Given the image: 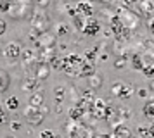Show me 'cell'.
<instances>
[{"label": "cell", "mask_w": 154, "mask_h": 138, "mask_svg": "<svg viewBox=\"0 0 154 138\" xmlns=\"http://www.w3.org/2000/svg\"><path fill=\"white\" fill-rule=\"evenodd\" d=\"M21 52H23V48L17 41H9L7 45L4 47V50H2V57L9 64H16V62L21 59Z\"/></svg>", "instance_id": "cell-4"}, {"label": "cell", "mask_w": 154, "mask_h": 138, "mask_svg": "<svg viewBox=\"0 0 154 138\" xmlns=\"http://www.w3.org/2000/svg\"><path fill=\"white\" fill-rule=\"evenodd\" d=\"M40 138H57V136L52 130H43L42 133H40Z\"/></svg>", "instance_id": "cell-21"}, {"label": "cell", "mask_w": 154, "mask_h": 138, "mask_svg": "<svg viewBox=\"0 0 154 138\" xmlns=\"http://www.w3.org/2000/svg\"><path fill=\"white\" fill-rule=\"evenodd\" d=\"M54 95H56V104H63V100L66 98V86L59 85L54 88Z\"/></svg>", "instance_id": "cell-16"}, {"label": "cell", "mask_w": 154, "mask_h": 138, "mask_svg": "<svg viewBox=\"0 0 154 138\" xmlns=\"http://www.w3.org/2000/svg\"><path fill=\"white\" fill-rule=\"evenodd\" d=\"M76 12L80 14V16H83V17H90L92 14H94V7H92V4H88V2H78Z\"/></svg>", "instance_id": "cell-11"}, {"label": "cell", "mask_w": 154, "mask_h": 138, "mask_svg": "<svg viewBox=\"0 0 154 138\" xmlns=\"http://www.w3.org/2000/svg\"><path fill=\"white\" fill-rule=\"evenodd\" d=\"M85 59L90 61V62H94L95 61V50H87V52H85Z\"/></svg>", "instance_id": "cell-22"}, {"label": "cell", "mask_w": 154, "mask_h": 138, "mask_svg": "<svg viewBox=\"0 0 154 138\" xmlns=\"http://www.w3.org/2000/svg\"><path fill=\"white\" fill-rule=\"evenodd\" d=\"M38 85H40V81L36 80L35 76H31V78H26L24 81H23V85H21V88H23V92H26V93H31V92H35L36 88H38Z\"/></svg>", "instance_id": "cell-13"}, {"label": "cell", "mask_w": 154, "mask_h": 138, "mask_svg": "<svg viewBox=\"0 0 154 138\" xmlns=\"http://www.w3.org/2000/svg\"><path fill=\"white\" fill-rule=\"evenodd\" d=\"M112 138H133V131L128 128V124L119 123L112 128Z\"/></svg>", "instance_id": "cell-9"}, {"label": "cell", "mask_w": 154, "mask_h": 138, "mask_svg": "<svg viewBox=\"0 0 154 138\" xmlns=\"http://www.w3.org/2000/svg\"><path fill=\"white\" fill-rule=\"evenodd\" d=\"M66 133H68V138H94L90 128L85 124H78L75 119L66 123Z\"/></svg>", "instance_id": "cell-2"}, {"label": "cell", "mask_w": 154, "mask_h": 138, "mask_svg": "<svg viewBox=\"0 0 154 138\" xmlns=\"http://www.w3.org/2000/svg\"><path fill=\"white\" fill-rule=\"evenodd\" d=\"M83 116H85V109L82 105H73V107H69V119L78 121V119H82Z\"/></svg>", "instance_id": "cell-15"}, {"label": "cell", "mask_w": 154, "mask_h": 138, "mask_svg": "<svg viewBox=\"0 0 154 138\" xmlns=\"http://www.w3.org/2000/svg\"><path fill=\"white\" fill-rule=\"evenodd\" d=\"M7 14L9 17L12 19H29L31 17V4L28 0H16L14 4H11L7 9Z\"/></svg>", "instance_id": "cell-1"}, {"label": "cell", "mask_w": 154, "mask_h": 138, "mask_svg": "<svg viewBox=\"0 0 154 138\" xmlns=\"http://www.w3.org/2000/svg\"><path fill=\"white\" fill-rule=\"evenodd\" d=\"M5 31H7V22H5V21L0 17V36L5 33Z\"/></svg>", "instance_id": "cell-23"}, {"label": "cell", "mask_w": 154, "mask_h": 138, "mask_svg": "<svg viewBox=\"0 0 154 138\" xmlns=\"http://www.w3.org/2000/svg\"><path fill=\"white\" fill-rule=\"evenodd\" d=\"M83 33L85 34H88V36H95V34L99 33V29H100V24H99V21H95L94 17H87V21H85V24H83Z\"/></svg>", "instance_id": "cell-10"}, {"label": "cell", "mask_w": 154, "mask_h": 138, "mask_svg": "<svg viewBox=\"0 0 154 138\" xmlns=\"http://www.w3.org/2000/svg\"><path fill=\"white\" fill-rule=\"evenodd\" d=\"M5 107H7L9 110H17L19 109V100H17V97H7Z\"/></svg>", "instance_id": "cell-17"}, {"label": "cell", "mask_w": 154, "mask_h": 138, "mask_svg": "<svg viewBox=\"0 0 154 138\" xmlns=\"http://www.w3.org/2000/svg\"><path fill=\"white\" fill-rule=\"evenodd\" d=\"M23 116L26 119V123L31 124V126H40L45 121V112L40 107H33V105H28L23 110Z\"/></svg>", "instance_id": "cell-3"}, {"label": "cell", "mask_w": 154, "mask_h": 138, "mask_svg": "<svg viewBox=\"0 0 154 138\" xmlns=\"http://www.w3.org/2000/svg\"><path fill=\"white\" fill-rule=\"evenodd\" d=\"M111 93L118 98H128L133 93V86L132 85H125V83H116L111 88Z\"/></svg>", "instance_id": "cell-6"}, {"label": "cell", "mask_w": 154, "mask_h": 138, "mask_svg": "<svg viewBox=\"0 0 154 138\" xmlns=\"http://www.w3.org/2000/svg\"><path fill=\"white\" fill-rule=\"evenodd\" d=\"M11 128H12L14 131H17L19 128H21V124H19V123H16V121H14V123H11Z\"/></svg>", "instance_id": "cell-24"}, {"label": "cell", "mask_w": 154, "mask_h": 138, "mask_svg": "<svg viewBox=\"0 0 154 138\" xmlns=\"http://www.w3.org/2000/svg\"><path fill=\"white\" fill-rule=\"evenodd\" d=\"M9 123V114L7 110H2V107H0V126H4V124Z\"/></svg>", "instance_id": "cell-20"}, {"label": "cell", "mask_w": 154, "mask_h": 138, "mask_svg": "<svg viewBox=\"0 0 154 138\" xmlns=\"http://www.w3.org/2000/svg\"><path fill=\"white\" fill-rule=\"evenodd\" d=\"M149 26H151V31H152V33H154V19L151 21V24H149Z\"/></svg>", "instance_id": "cell-26"}, {"label": "cell", "mask_w": 154, "mask_h": 138, "mask_svg": "<svg viewBox=\"0 0 154 138\" xmlns=\"http://www.w3.org/2000/svg\"><path fill=\"white\" fill-rule=\"evenodd\" d=\"M139 95H142V97H146V95H147V92H146V90H139Z\"/></svg>", "instance_id": "cell-25"}, {"label": "cell", "mask_w": 154, "mask_h": 138, "mask_svg": "<svg viewBox=\"0 0 154 138\" xmlns=\"http://www.w3.org/2000/svg\"><path fill=\"white\" fill-rule=\"evenodd\" d=\"M45 104V92L40 88H36L35 92H31L28 97V105H33V107H42Z\"/></svg>", "instance_id": "cell-8"}, {"label": "cell", "mask_w": 154, "mask_h": 138, "mask_svg": "<svg viewBox=\"0 0 154 138\" xmlns=\"http://www.w3.org/2000/svg\"><path fill=\"white\" fill-rule=\"evenodd\" d=\"M102 81H104V78L102 74H99L97 71H94L90 76H88V85H90V88H100L102 86Z\"/></svg>", "instance_id": "cell-14"}, {"label": "cell", "mask_w": 154, "mask_h": 138, "mask_svg": "<svg viewBox=\"0 0 154 138\" xmlns=\"http://www.w3.org/2000/svg\"><path fill=\"white\" fill-rule=\"evenodd\" d=\"M5 138H14V136H11V135H9V136H5Z\"/></svg>", "instance_id": "cell-27"}, {"label": "cell", "mask_w": 154, "mask_h": 138, "mask_svg": "<svg viewBox=\"0 0 154 138\" xmlns=\"http://www.w3.org/2000/svg\"><path fill=\"white\" fill-rule=\"evenodd\" d=\"M11 86V74L5 69H0V95L5 93Z\"/></svg>", "instance_id": "cell-12"}, {"label": "cell", "mask_w": 154, "mask_h": 138, "mask_svg": "<svg viewBox=\"0 0 154 138\" xmlns=\"http://www.w3.org/2000/svg\"><path fill=\"white\" fill-rule=\"evenodd\" d=\"M144 116L149 117V119H154V100H149L144 105Z\"/></svg>", "instance_id": "cell-18"}, {"label": "cell", "mask_w": 154, "mask_h": 138, "mask_svg": "<svg viewBox=\"0 0 154 138\" xmlns=\"http://www.w3.org/2000/svg\"><path fill=\"white\" fill-rule=\"evenodd\" d=\"M68 33H69V28H68L66 22H59V24L56 26V34L57 36H66Z\"/></svg>", "instance_id": "cell-19"}, {"label": "cell", "mask_w": 154, "mask_h": 138, "mask_svg": "<svg viewBox=\"0 0 154 138\" xmlns=\"http://www.w3.org/2000/svg\"><path fill=\"white\" fill-rule=\"evenodd\" d=\"M50 69L52 68H50L49 62H38L35 66V69H33V71H35V78L38 81H45L50 76Z\"/></svg>", "instance_id": "cell-7"}, {"label": "cell", "mask_w": 154, "mask_h": 138, "mask_svg": "<svg viewBox=\"0 0 154 138\" xmlns=\"http://www.w3.org/2000/svg\"><path fill=\"white\" fill-rule=\"evenodd\" d=\"M49 24H50V19L45 12L36 10L35 14H31V26H33V29L36 33H45Z\"/></svg>", "instance_id": "cell-5"}]
</instances>
